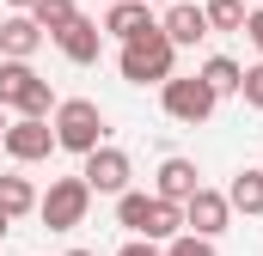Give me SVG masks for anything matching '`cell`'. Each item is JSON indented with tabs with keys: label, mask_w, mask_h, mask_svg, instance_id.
Returning a JSON list of instances; mask_svg holds the SVG:
<instances>
[{
	"label": "cell",
	"mask_w": 263,
	"mask_h": 256,
	"mask_svg": "<svg viewBox=\"0 0 263 256\" xmlns=\"http://www.w3.org/2000/svg\"><path fill=\"white\" fill-rule=\"evenodd\" d=\"M62 256H98V250H62Z\"/></svg>",
	"instance_id": "obj_26"
},
{
	"label": "cell",
	"mask_w": 263,
	"mask_h": 256,
	"mask_svg": "<svg viewBox=\"0 0 263 256\" xmlns=\"http://www.w3.org/2000/svg\"><path fill=\"white\" fill-rule=\"evenodd\" d=\"M49 128H55V153H98L104 146V110L92 104V98H62L55 104V116H49Z\"/></svg>",
	"instance_id": "obj_3"
},
{
	"label": "cell",
	"mask_w": 263,
	"mask_h": 256,
	"mask_svg": "<svg viewBox=\"0 0 263 256\" xmlns=\"http://www.w3.org/2000/svg\"><path fill=\"white\" fill-rule=\"evenodd\" d=\"M104 6H123V0H104Z\"/></svg>",
	"instance_id": "obj_29"
},
{
	"label": "cell",
	"mask_w": 263,
	"mask_h": 256,
	"mask_svg": "<svg viewBox=\"0 0 263 256\" xmlns=\"http://www.w3.org/2000/svg\"><path fill=\"white\" fill-rule=\"evenodd\" d=\"M55 104H62V98L49 92V79H43L31 61H0V110L31 116V122H49Z\"/></svg>",
	"instance_id": "obj_2"
},
{
	"label": "cell",
	"mask_w": 263,
	"mask_h": 256,
	"mask_svg": "<svg viewBox=\"0 0 263 256\" xmlns=\"http://www.w3.org/2000/svg\"><path fill=\"white\" fill-rule=\"evenodd\" d=\"M227 207L245 214V220H263V165H245V171L227 183Z\"/></svg>",
	"instance_id": "obj_15"
},
{
	"label": "cell",
	"mask_w": 263,
	"mask_h": 256,
	"mask_svg": "<svg viewBox=\"0 0 263 256\" xmlns=\"http://www.w3.org/2000/svg\"><path fill=\"white\" fill-rule=\"evenodd\" d=\"M98 31H104V37H117V43H135V37L159 31V18H153V6H147V0H123V6H104Z\"/></svg>",
	"instance_id": "obj_11"
},
{
	"label": "cell",
	"mask_w": 263,
	"mask_h": 256,
	"mask_svg": "<svg viewBox=\"0 0 263 256\" xmlns=\"http://www.w3.org/2000/svg\"><path fill=\"white\" fill-rule=\"evenodd\" d=\"M245 0H202V18H208V31H245Z\"/></svg>",
	"instance_id": "obj_19"
},
{
	"label": "cell",
	"mask_w": 263,
	"mask_h": 256,
	"mask_svg": "<svg viewBox=\"0 0 263 256\" xmlns=\"http://www.w3.org/2000/svg\"><path fill=\"white\" fill-rule=\"evenodd\" d=\"M37 49H43V31H37V18H31V12L0 18V61H31Z\"/></svg>",
	"instance_id": "obj_12"
},
{
	"label": "cell",
	"mask_w": 263,
	"mask_h": 256,
	"mask_svg": "<svg viewBox=\"0 0 263 256\" xmlns=\"http://www.w3.org/2000/svg\"><path fill=\"white\" fill-rule=\"evenodd\" d=\"M6 6H12V12H31V6H37V0H6Z\"/></svg>",
	"instance_id": "obj_24"
},
{
	"label": "cell",
	"mask_w": 263,
	"mask_h": 256,
	"mask_svg": "<svg viewBox=\"0 0 263 256\" xmlns=\"http://www.w3.org/2000/svg\"><path fill=\"white\" fill-rule=\"evenodd\" d=\"M55 49H62L73 67H92L98 55H104V31H98V18H73L62 37H55Z\"/></svg>",
	"instance_id": "obj_14"
},
{
	"label": "cell",
	"mask_w": 263,
	"mask_h": 256,
	"mask_svg": "<svg viewBox=\"0 0 263 256\" xmlns=\"http://www.w3.org/2000/svg\"><path fill=\"white\" fill-rule=\"evenodd\" d=\"M147 6H178V0H147Z\"/></svg>",
	"instance_id": "obj_28"
},
{
	"label": "cell",
	"mask_w": 263,
	"mask_h": 256,
	"mask_svg": "<svg viewBox=\"0 0 263 256\" xmlns=\"http://www.w3.org/2000/svg\"><path fill=\"white\" fill-rule=\"evenodd\" d=\"M196 189H202V171H196V159H184V153L159 159V171H153V195H159V201L184 207V201H190Z\"/></svg>",
	"instance_id": "obj_10"
},
{
	"label": "cell",
	"mask_w": 263,
	"mask_h": 256,
	"mask_svg": "<svg viewBox=\"0 0 263 256\" xmlns=\"http://www.w3.org/2000/svg\"><path fill=\"white\" fill-rule=\"evenodd\" d=\"M0 146H6L12 165H43V159L55 153V128H49V122H31V116H12Z\"/></svg>",
	"instance_id": "obj_9"
},
{
	"label": "cell",
	"mask_w": 263,
	"mask_h": 256,
	"mask_svg": "<svg viewBox=\"0 0 263 256\" xmlns=\"http://www.w3.org/2000/svg\"><path fill=\"white\" fill-rule=\"evenodd\" d=\"M117 73H123L129 86H165V79L178 73V49L165 43V31H147V37L123 43V55H117Z\"/></svg>",
	"instance_id": "obj_4"
},
{
	"label": "cell",
	"mask_w": 263,
	"mask_h": 256,
	"mask_svg": "<svg viewBox=\"0 0 263 256\" xmlns=\"http://www.w3.org/2000/svg\"><path fill=\"white\" fill-rule=\"evenodd\" d=\"M159 104H165V116H172V122L202 128L208 116H214V104H220V98H214V92L202 86L196 73H172V79L159 86Z\"/></svg>",
	"instance_id": "obj_6"
},
{
	"label": "cell",
	"mask_w": 263,
	"mask_h": 256,
	"mask_svg": "<svg viewBox=\"0 0 263 256\" xmlns=\"http://www.w3.org/2000/svg\"><path fill=\"white\" fill-rule=\"evenodd\" d=\"M117 226L129 238H147V244H172L184 232V207H172L147 189H129V195H117Z\"/></svg>",
	"instance_id": "obj_1"
},
{
	"label": "cell",
	"mask_w": 263,
	"mask_h": 256,
	"mask_svg": "<svg viewBox=\"0 0 263 256\" xmlns=\"http://www.w3.org/2000/svg\"><path fill=\"white\" fill-rule=\"evenodd\" d=\"M6 122H12V116H6V110H0V140H6Z\"/></svg>",
	"instance_id": "obj_25"
},
{
	"label": "cell",
	"mask_w": 263,
	"mask_h": 256,
	"mask_svg": "<svg viewBox=\"0 0 263 256\" xmlns=\"http://www.w3.org/2000/svg\"><path fill=\"white\" fill-rule=\"evenodd\" d=\"M159 31H165V43H172V49H196L202 37H208V18H202V6H190V0H178V6H165Z\"/></svg>",
	"instance_id": "obj_13"
},
{
	"label": "cell",
	"mask_w": 263,
	"mask_h": 256,
	"mask_svg": "<svg viewBox=\"0 0 263 256\" xmlns=\"http://www.w3.org/2000/svg\"><path fill=\"white\" fill-rule=\"evenodd\" d=\"M196 79L214 92V98H239V79H245V67L233 61V55H208V61L196 67Z\"/></svg>",
	"instance_id": "obj_16"
},
{
	"label": "cell",
	"mask_w": 263,
	"mask_h": 256,
	"mask_svg": "<svg viewBox=\"0 0 263 256\" xmlns=\"http://www.w3.org/2000/svg\"><path fill=\"white\" fill-rule=\"evenodd\" d=\"M165 256H220V250H214L208 238H190V232H178V238L165 244Z\"/></svg>",
	"instance_id": "obj_21"
},
{
	"label": "cell",
	"mask_w": 263,
	"mask_h": 256,
	"mask_svg": "<svg viewBox=\"0 0 263 256\" xmlns=\"http://www.w3.org/2000/svg\"><path fill=\"white\" fill-rule=\"evenodd\" d=\"M245 37H251V49L263 55V6H251V12H245Z\"/></svg>",
	"instance_id": "obj_22"
},
{
	"label": "cell",
	"mask_w": 263,
	"mask_h": 256,
	"mask_svg": "<svg viewBox=\"0 0 263 256\" xmlns=\"http://www.w3.org/2000/svg\"><path fill=\"white\" fill-rule=\"evenodd\" d=\"M6 226H12V220H6V214H0V238H6Z\"/></svg>",
	"instance_id": "obj_27"
},
{
	"label": "cell",
	"mask_w": 263,
	"mask_h": 256,
	"mask_svg": "<svg viewBox=\"0 0 263 256\" xmlns=\"http://www.w3.org/2000/svg\"><path fill=\"white\" fill-rule=\"evenodd\" d=\"M0 214H6V220H25V214H37V189H31V177H18V171H0Z\"/></svg>",
	"instance_id": "obj_17"
},
{
	"label": "cell",
	"mask_w": 263,
	"mask_h": 256,
	"mask_svg": "<svg viewBox=\"0 0 263 256\" xmlns=\"http://www.w3.org/2000/svg\"><path fill=\"white\" fill-rule=\"evenodd\" d=\"M86 214H92V189H86L80 177H55L49 195H37V220H43L49 232H73V226H86Z\"/></svg>",
	"instance_id": "obj_5"
},
{
	"label": "cell",
	"mask_w": 263,
	"mask_h": 256,
	"mask_svg": "<svg viewBox=\"0 0 263 256\" xmlns=\"http://www.w3.org/2000/svg\"><path fill=\"white\" fill-rule=\"evenodd\" d=\"M31 18H37V31H43V37H62L67 25L80 18V6H73V0H37V6H31Z\"/></svg>",
	"instance_id": "obj_18"
},
{
	"label": "cell",
	"mask_w": 263,
	"mask_h": 256,
	"mask_svg": "<svg viewBox=\"0 0 263 256\" xmlns=\"http://www.w3.org/2000/svg\"><path fill=\"white\" fill-rule=\"evenodd\" d=\"M117 256H165V244H147V238H129Z\"/></svg>",
	"instance_id": "obj_23"
},
{
	"label": "cell",
	"mask_w": 263,
	"mask_h": 256,
	"mask_svg": "<svg viewBox=\"0 0 263 256\" xmlns=\"http://www.w3.org/2000/svg\"><path fill=\"white\" fill-rule=\"evenodd\" d=\"M227 226H233L227 189H208V183H202V189L190 195V201H184V232H190V238H208V244H214V238H220Z\"/></svg>",
	"instance_id": "obj_8"
},
{
	"label": "cell",
	"mask_w": 263,
	"mask_h": 256,
	"mask_svg": "<svg viewBox=\"0 0 263 256\" xmlns=\"http://www.w3.org/2000/svg\"><path fill=\"white\" fill-rule=\"evenodd\" d=\"M239 98H245L251 110H263V61L245 67V79H239Z\"/></svg>",
	"instance_id": "obj_20"
},
{
	"label": "cell",
	"mask_w": 263,
	"mask_h": 256,
	"mask_svg": "<svg viewBox=\"0 0 263 256\" xmlns=\"http://www.w3.org/2000/svg\"><path fill=\"white\" fill-rule=\"evenodd\" d=\"M129 177H135V159L123 153V146H110V140L80 159V183H86L92 195H129Z\"/></svg>",
	"instance_id": "obj_7"
},
{
	"label": "cell",
	"mask_w": 263,
	"mask_h": 256,
	"mask_svg": "<svg viewBox=\"0 0 263 256\" xmlns=\"http://www.w3.org/2000/svg\"><path fill=\"white\" fill-rule=\"evenodd\" d=\"M257 6H263V0H257Z\"/></svg>",
	"instance_id": "obj_30"
}]
</instances>
